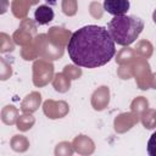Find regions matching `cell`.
Returning <instances> with one entry per match:
<instances>
[{
    "mask_svg": "<svg viewBox=\"0 0 156 156\" xmlns=\"http://www.w3.org/2000/svg\"><path fill=\"white\" fill-rule=\"evenodd\" d=\"M54 10L49 5H40L37 7L34 12V20L39 26H44L50 23L54 20Z\"/></svg>",
    "mask_w": 156,
    "mask_h": 156,
    "instance_id": "cell-4",
    "label": "cell"
},
{
    "mask_svg": "<svg viewBox=\"0 0 156 156\" xmlns=\"http://www.w3.org/2000/svg\"><path fill=\"white\" fill-rule=\"evenodd\" d=\"M104 10L112 16L126 15L129 10V0H104Z\"/></svg>",
    "mask_w": 156,
    "mask_h": 156,
    "instance_id": "cell-3",
    "label": "cell"
},
{
    "mask_svg": "<svg viewBox=\"0 0 156 156\" xmlns=\"http://www.w3.org/2000/svg\"><path fill=\"white\" fill-rule=\"evenodd\" d=\"M49 5H51V6H54V5H56L57 4V0H45Z\"/></svg>",
    "mask_w": 156,
    "mask_h": 156,
    "instance_id": "cell-6",
    "label": "cell"
},
{
    "mask_svg": "<svg viewBox=\"0 0 156 156\" xmlns=\"http://www.w3.org/2000/svg\"><path fill=\"white\" fill-rule=\"evenodd\" d=\"M147 154L150 156H156V130L152 133L147 141Z\"/></svg>",
    "mask_w": 156,
    "mask_h": 156,
    "instance_id": "cell-5",
    "label": "cell"
},
{
    "mask_svg": "<svg viewBox=\"0 0 156 156\" xmlns=\"http://www.w3.org/2000/svg\"><path fill=\"white\" fill-rule=\"evenodd\" d=\"M144 29V21L136 16H115L107 24V30L113 41L122 46H128L136 40Z\"/></svg>",
    "mask_w": 156,
    "mask_h": 156,
    "instance_id": "cell-2",
    "label": "cell"
},
{
    "mask_svg": "<svg viewBox=\"0 0 156 156\" xmlns=\"http://www.w3.org/2000/svg\"><path fill=\"white\" fill-rule=\"evenodd\" d=\"M152 21H154V23L156 24V10H155L154 13H152Z\"/></svg>",
    "mask_w": 156,
    "mask_h": 156,
    "instance_id": "cell-7",
    "label": "cell"
},
{
    "mask_svg": "<svg viewBox=\"0 0 156 156\" xmlns=\"http://www.w3.org/2000/svg\"><path fill=\"white\" fill-rule=\"evenodd\" d=\"M115 44L107 28L88 24L72 34L67 44V52L74 65L96 68L106 65L115 56Z\"/></svg>",
    "mask_w": 156,
    "mask_h": 156,
    "instance_id": "cell-1",
    "label": "cell"
}]
</instances>
